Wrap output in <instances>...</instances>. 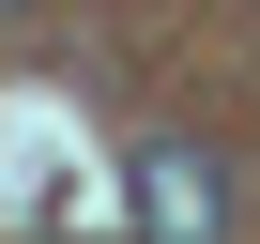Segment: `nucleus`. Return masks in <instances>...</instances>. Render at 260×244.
<instances>
[{
  "label": "nucleus",
  "instance_id": "nucleus-2",
  "mask_svg": "<svg viewBox=\"0 0 260 244\" xmlns=\"http://www.w3.org/2000/svg\"><path fill=\"white\" fill-rule=\"evenodd\" d=\"M0 16H31V0H0Z\"/></svg>",
  "mask_w": 260,
  "mask_h": 244
},
{
  "label": "nucleus",
  "instance_id": "nucleus-1",
  "mask_svg": "<svg viewBox=\"0 0 260 244\" xmlns=\"http://www.w3.org/2000/svg\"><path fill=\"white\" fill-rule=\"evenodd\" d=\"M214 229H230V168L199 138H153L138 153V244H214Z\"/></svg>",
  "mask_w": 260,
  "mask_h": 244
}]
</instances>
